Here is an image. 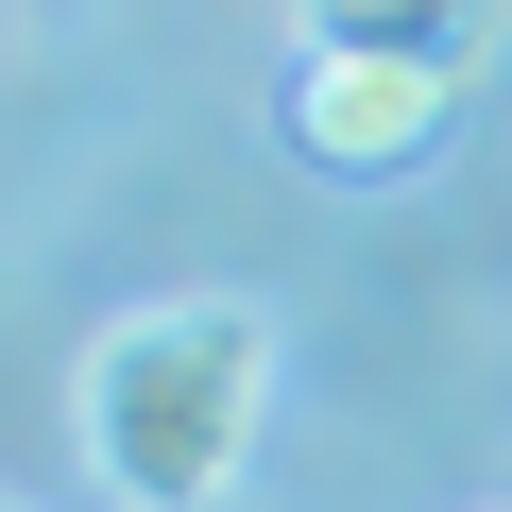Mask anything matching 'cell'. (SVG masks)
Here are the masks:
<instances>
[{"label":"cell","mask_w":512,"mask_h":512,"mask_svg":"<svg viewBox=\"0 0 512 512\" xmlns=\"http://www.w3.org/2000/svg\"><path fill=\"white\" fill-rule=\"evenodd\" d=\"M256 427H274V308L239 291H154L69 359V444L120 512H222Z\"/></svg>","instance_id":"obj_1"},{"label":"cell","mask_w":512,"mask_h":512,"mask_svg":"<svg viewBox=\"0 0 512 512\" xmlns=\"http://www.w3.org/2000/svg\"><path fill=\"white\" fill-rule=\"evenodd\" d=\"M495 35H512V0H291V52H393L444 86H478Z\"/></svg>","instance_id":"obj_3"},{"label":"cell","mask_w":512,"mask_h":512,"mask_svg":"<svg viewBox=\"0 0 512 512\" xmlns=\"http://www.w3.org/2000/svg\"><path fill=\"white\" fill-rule=\"evenodd\" d=\"M274 120H291V154H308V171L376 188V171H427V154H444L461 86H444V69H393V52H291Z\"/></svg>","instance_id":"obj_2"}]
</instances>
